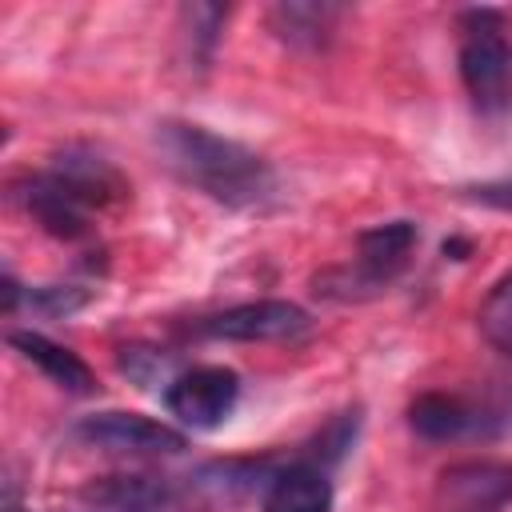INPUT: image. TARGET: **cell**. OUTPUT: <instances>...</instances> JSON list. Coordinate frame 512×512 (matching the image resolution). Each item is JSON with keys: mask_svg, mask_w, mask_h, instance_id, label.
Instances as JSON below:
<instances>
[{"mask_svg": "<svg viewBox=\"0 0 512 512\" xmlns=\"http://www.w3.org/2000/svg\"><path fill=\"white\" fill-rule=\"evenodd\" d=\"M72 436L112 456H176L184 448V432L140 412H92L76 420Z\"/></svg>", "mask_w": 512, "mask_h": 512, "instance_id": "5", "label": "cell"}, {"mask_svg": "<svg viewBox=\"0 0 512 512\" xmlns=\"http://www.w3.org/2000/svg\"><path fill=\"white\" fill-rule=\"evenodd\" d=\"M276 472H280V464L268 456H260V460H212L180 484V496H184V508H232V504H244L252 496H264V488L272 484Z\"/></svg>", "mask_w": 512, "mask_h": 512, "instance_id": "7", "label": "cell"}, {"mask_svg": "<svg viewBox=\"0 0 512 512\" xmlns=\"http://www.w3.org/2000/svg\"><path fill=\"white\" fill-rule=\"evenodd\" d=\"M464 196L472 204H484V208H496V212H512V176L504 180H484V184H468Z\"/></svg>", "mask_w": 512, "mask_h": 512, "instance_id": "20", "label": "cell"}, {"mask_svg": "<svg viewBox=\"0 0 512 512\" xmlns=\"http://www.w3.org/2000/svg\"><path fill=\"white\" fill-rule=\"evenodd\" d=\"M312 328L308 312L292 300H248L200 320V336L236 340V344H268V340H296Z\"/></svg>", "mask_w": 512, "mask_h": 512, "instance_id": "6", "label": "cell"}, {"mask_svg": "<svg viewBox=\"0 0 512 512\" xmlns=\"http://www.w3.org/2000/svg\"><path fill=\"white\" fill-rule=\"evenodd\" d=\"M80 496L96 512H176L184 508L180 484L164 476H104L88 484Z\"/></svg>", "mask_w": 512, "mask_h": 512, "instance_id": "10", "label": "cell"}, {"mask_svg": "<svg viewBox=\"0 0 512 512\" xmlns=\"http://www.w3.org/2000/svg\"><path fill=\"white\" fill-rule=\"evenodd\" d=\"M456 64L476 112L496 116L512 104V40L496 8H468L460 16Z\"/></svg>", "mask_w": 512, "mask_h": 512, "instance_id": "3", "label": "cell"}, {"mask_svg": "<svg viewBox=\"0 0 512 512\" xmlns=\"http://www.w3.org/2000/svg\"><path fill=\"white\" fill-rule=\"evenodd\" d=\"M492 416L488 408L456 396V392H424L412 400L408 408V428L428 440V444H452V440H464V436H480L488 432Z\"/></svg>", "mask_w": 512, "mask_h": 512, "instance_id": "9", "label": "cell"}, {"mask_svg": "<svg viewBox=\"0 0 512 512\" xmlns=\"http://www.w3.org/2000/svg\"><path fill=\"white\" fill-rule=\"evenodd\" d=\"M52 172H56L92 212L128 200V180L116 172V164L104 160V156H96V152H88V148H68V152H60V156L52 160Z\"/></svg>", "mask_w": 512, "mask_h": 512, "instance_id": "11", "label": "cell"}, {"mask_svg": "<svg viewBox=\"0 0 512 512\" xmlns=\"http://www.w3.org/2000/svg\"><path fill=\"white\" fill-rule=\"evenodd\" d=\"M16 200L28 208V216L56 240H84L92 236V208L48 168L28 176L16 188Z\"/></svg>", "mask_w": 512, "mask_h": 512, "instance_id": "8", "label": "cell"}, {"mask_svg": "<svg viewBox=\"0 0 512 512\" xmlns=\"http://www.w3.org/2000/svg\"><path fill=\"white\" fill-rule=\"evenodd\" d=\"M0 512H24V504L16 500V492H12V488L4 492V508H0Z\"/></svg>", "mask_w": 512, "mask_h": 512, "instance_id": "21", "label": "cell"}, {"mask_svg": "<svg viewBox=\"0 0 512 512\" xmlns=\"http://www.w3.org/2000/svg\"><path fill=\"white\" fill-rule=\"evenodd\" d=\"M440 480L448 512H500L512 500V468L500 464H464Z\"/></svg>", "mask_w": 512, "mask_h": 512, "instance_id": "14", "label": "cell"}, {"mask_svg": "<svg viewBox=\"0 0 512 512\" xmlns=\"http://www.w3.org/2000/svg\"><path fill=\"white\" fill-rule=\"evenodd\" d=\"M476 320H480L484 340H488L492 348H500L504 356H512V272L492 284V292L484 296Z\"/></svg>", "mask_w": 512, "mask_h": 512, "instance_id": "18", "label": "cell"}, {"mask_svg": "<svg viewBox=\"0 0 512 512\" xmlns=\"http://www.w3.org/2000/svg\"><path fill=\"white\" fill-rule=\"evenodd\" d=\"M276 36L292 48H324L328 36L336 32V20H340V8L336 4H276L268 12Z\"/></svg>", "mask_w": 512, "mask_h": 512, "instance_id": "15", "label": "cell"}, {"mask_svg": "<svg viewBox=\"0 0 512 512\" xmlns=\"http://www.w3.org/2000/svg\"><path fill=\"white\" fill-rule=\"evenodd\" d=\"M160 160L196 192L224 208H264L276 196L272 164L248 144L220 136L204 124L164 120L156 124Z\"/></svg>", "mask_w": 512, "mask_h": 512, "instance_id": "1", "label": "cell"}, {"mask_svg": "<svg viewBox=\"0 0 512 512\" xmlns=\"http://www.w3.org/2000/svg\"><path fill=\"white\" fill-rule=\"evenodd\" d=\"M356 428H360V412H340V416H332V420L316 432V440L304 444L300 460H308V464H316V468L328 472V468H332L336 460H344V452L352 448Z\"/></svg>", "mask_w": 512, "mask_h": 512, "instance_id": "17", "label": "cell"}, {"mask_svg": "<svg viewBox=\"0 0 512 512\" xmlns=\"http://www.w3.org/2000/svg\"><path fill=\"white\" fill-rule=\"evenodd\" d=\"M420 232L412 220H388V224H376V228H364L356 236V256L340 268H328L320 272L312 284H316V296H328V300H364V296H376L384 292L412 260V248H416Z\"/></svg>", "mask_w": 512, "mask_h": 512, "instance_id": "2", "label": "cell"}, {"mask_svg": "<svg viewBox=\"0 0 512 512\" xmlns=\"http://www.w3.org/2000/svg\"><path fill=\"white\" fill-rule=\"evenodd\" d=\"M236 400H240V376L224 364H196L176 380H168L164 388V408L184 428H196V432L220 428L232 416Z\"/></svg>", "mask_w": 512, "mask_h": 512, "instance_id": "4", "label": "cell"}, {"mask_svg": "<svg viewBox=\"0 0 512 512\" xmlns=\"http://www.w3.org/2000/svg\"><path fill=\"white\" fill-rule=\"evenodd\" d=\"M24 300H28L36 312H44V316H68V312L84 308V304L92 300V292H84V288H76V284H48V288H28Z\"/></svg>", "mask_w": 512, "mask_h": 512, "instance_id": "19", "label": "cell"}, {"mask_svg": "<svg viewBox=\"0 0 512 512\" xmlns=\"http://www.w3.org/2000/svg\"><path fill=\"white\" fill-rule=\"evenodd\" d=\"M224 16L228 8L220 4H184L180 8V32H184V48H188V60L196 68H208L216 44H220V28H224Z\"/></svg>", "mask_w": 512, "mask_h": 512, "instance_id": "16", "label": "cell"}, {"mask_svg": "<svg viewBox=\"0 0 512 512\" xmlns=\"http://www.w3.org/2000/svg\"><path fill=\"white\" fill-rule=\"evenodd\" d=\"M260 512H332V480H328V472L296 456L264 488Z\"/></svg>", "mask_w": 512, "mask_h": 512, "instance_id": "13", "label": "cell"}, {"mask_svg": "<svg viewBox=\"0 0 512 512\" xmlns=\"http://www.w3.org/2000/svg\"><path fill=\"white\" fill-rule=\"evenodd\" d=\"M8 344L32 364V368H40L60 392H72V396H92L100 384H96V372L76 356V352H68L64 344H56V340H48L44 332H32V328H16V332H8Z\"/></svg>", "mask_w": 512, "mask_h": 512, "instance_id": "12", "label": "cell"}]
</instances>
